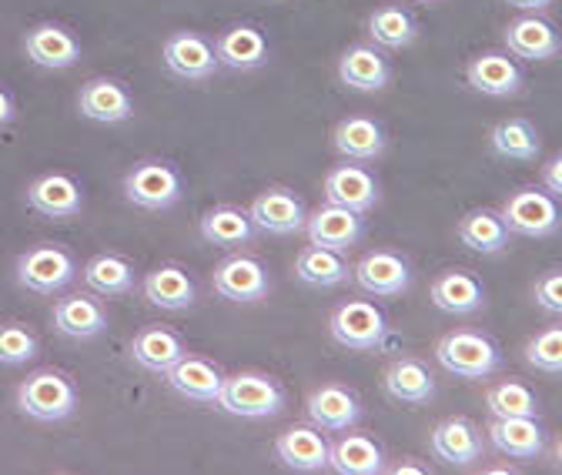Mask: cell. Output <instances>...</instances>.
Segmentation results:
<instances>
[{"mask_svg":"<svg viewBox=\"0 0 562 475\" xmlns=\"http://www.w3.org/2000/svg\"><path fill=\"white\" fill-rule=\"evenodd\" d=\"M18 405L34 422H64L78 409V385L57 369H41L18 388Z\"/></svg>","mask_w":562,"mask_h":475,"instance_id":"3","label":"cell"},{"mask_svg":"<svg viewBox=\"0 0 562 475\" xmlns=\"http://www.w3.org/2000/svg\"><path fill=\"white\" fill-rule=\"evenodd\" d=\"M37 335L21 325V321H8L0 325V365H27L31 359H37Z\"/></svg>","mask_w":562,"mask_h":475,"instance_id":"40","label":"cell"},{"mask_svg":"<svg viewBox=\"0 0 562 475\" xmlns=\"http://www.w3.org/2000/svg\"><path fill=\"white\" fill-rule=\"evenodd\" d=\"M188 355L181 335H175L165 325H148L131 338V359L137 369H145L151 375H168L181 359Z\"/></svg>","mask_w":562,"mask_h":475,"instance_id":"18","label":"cell"},{"mask_svg":"<svg viewBox=\"0 0 562 475\" xmlns=\"http://www.w3.org/2000/svg\"><path fill=\"white\" fill-rule=\"evenodd\" d=\"M331 145L345 161H375L385 151L389 138H385V127L375 117L356 114L335 124Z\"/></svg>","mask_w":562,"mask_h":475,"instance_id":"22","label":"cell"},{"mask_svg":"<svg viewBox=\"0 0 562 475\" xmlns=\"http://www.w3.org/2000/svg\"><path fill=\"white\" fill-rule=\"evenodd\" d=\"M328 468L338 475H379L385 472V452L372 436L345 432L328 455Z\"/></svg>","mask_w":562,"mask_h":475,"instance_id":"31","label":"cell"},{"mask_svg":"<svg viewBox=\"0 0 562 475\" xmlns=\"http://www.w3.org/2000/svg\"><path fill=\"white\" fill-rule=\"evenodd\" d=\"M503 218L509 231L522 238H552L562 228L559 197L546 188H519L503 205Z\"/></svg>","mask_w":562,"mask_h":475,"instance_id":"7","label":"cell"},{"mask_svg":"<svg viewBox=\"0 0 562 475\" xmlns=\"http://www.w3.org/2000/svg\"><path fill=\"white\" fill-rule=\"evenodd\" d=\"M85 285L101 295V298H124L127 292H134V282H137V268L131 258L124 255H114V251H104V255H94L85 271H81Z\"/></svg>","mask_w":562,"mask_h":475,"instance_id":"33","label":"cell"},{"mask_svg":"<svg viewBox=\"0 0 562 475\" xmlns=\"http://www.w3.org/2000/svg\"><path fill=\"white\" fill-rule=\"evenodd\" d=\"M78 108L88 121L98 124H121L134 114V98L131 91L114 81V78H91L81 94H78Z\"/></svg>","mask_w":562,"mask_h":475,"instance_id":"24","label":"cell"},{"mask_svg":"<svg viewBox=\"0 0 562 475\" xmlns=\"http://www.w3.org/2000/svg\"><path fill=\"white\" fill-rule=\"evenodd\" d=\"M542 188L555 197H562V155H555L546 168H542Z\"/></svg>","mask_w":562,"mask_h":475,"instance_id":"43","label":"cell"},{"mask_svg":"<svg viewBox=\"0 0 562 475\" xmlns=\"http://www.w3.org/2000/svg\"><path fill=\"white\" fill-rule=\"evenodd\" d=\"M338 81L351 91H385L392 81V64L389 57L372 47V44H351L341 57H338Z\"/></svg>","mask_w":562,"mask_h":475,"instance_id":"16","label":"cell"},{"mask_svg":"<svg viewBox=\"0 0 562 475\" xmlns=\"http://www.w3.org/2000/svg\"><path fill=\"white\" fill-rule=\"evenodd\" d=\"M436 459H442L446 465H472L482 459V432L472 419H446L432 429L429 439Z\"/></svg>","mask_w":562,"mask_h":475,"instance_id":"28","label":"cell"},{"mask_svg":"<svg viewBox=\"0 0 562 475\" xmlns=\"http://www.w3.org/2000/svg\"><path fill=\"white\" fill-rule=\"evenodd\" d=\"M536 305L549 315H562V268H549L536 279Z\"/></svg>","mask_w":562,"mask_h":475,"instance_id":"42","label":"cell"},{"mask_svg":"<svg viewBox=\"0 0 562 475\" xmlns=\"http://www.w3.org/2000/svg\"><path fill=\"white\" fill-rule=\"evenodd\" d=\"M305 231H308L312 245L348 251L366 238V218L359 212L341 208V205H328L325 201V205L305 222Z\"/></svg>","mask_w":562,"mask_h":475,"instance_id":"17","label":"cell"},{"mask_svg":"<svg viewBox=\"0 0 562 475\" xmlns=\"http://www.w3.org/2000/svg\"><path fill=\"white\" fill-rule=\"evenodd\" d=\"M436 359L449 375L465 378V382L488 378V375H496L503 369L499 346L492 342L488 335L472 331V328H459V331L442 335L439 346H436Z\"/></svg>","mask_w":562,"mask_h":475,"instance_id":"1","label":"cell"},{"mask_svg":"<svg viewBox=\"0 0 562 475\" xmlns=\"http://www.w3.org/2000/svg\"><path fill=\"white\" fill-rule=\"evenodd\" d=\"M211 285H215V292L228 302H261L271 289V279H268V268L261 258L255 255H232L225 258L218 268H215V275H211Z\"/></svg>","mask_w":562,"mask_h":475,"instance_id":"10","label":"cell"},{"mask_svg":"<svg viewBox=\"0 0 562 475\" xmlns=\"http://www.w3.org/2000/svg\"><path fill=\"white\" fill-rule=\"evenodd\" d=\"M382 388L392 402L412 405V409L429 405L436 398V378L418 359H395L382 375Z\"/></svg>","mask_w":562,"mask_h":475,"instance_id":"27","label":"cell"},{"mask_svg":"<svg viewBox=\"0 0 562 475\" xmlns=\"http://www.w3.org/2000/svg\"><path fill=\"white\" fill-rule=\"evenodd\" d=\"M258 235L251 215L245 208H235V205H218L201 215V238L215 248H245L251 245Z\"/></svg>","mask_w":562,"mask_h":475,"instance_id":"35","label":"cell"},{"mask_svg":"<svg viewBox=\"0 0 562 475\" xmlns=\"http://www.w3.org/2000/svg\"><path fill=\"white\" fill-rule=\"evenodd\" d=\"M506 4L522 11V14H539V11H549L555 0H506Z\"/></svg>","mask_w":562,"mask_h":475,"instance_id":"44","label":"cell"},{"mask_svg":"<svg viewBox=\"0 0 562 475\" xmlns=\"http://www.w3.org/2000/svg\"><path fill=\"white\" fill-rule=\"evenodd\" d=\"M331 338L348 352H379L389 338L385 315L372 302H345L328 318Z\"/></svg>","mask_w":562,"mask_h":475,"instance_id":"6","label":"cell"},{"mask_svg":"<svg viewBox=\"0 0 562 475\" xmlns=\"http://www.w3.org/2000/svg\"><path fill=\"white\" fill-rule=\"evenodd\" d=\"M168 385L198 405H218L222 385H225V372L218 365H211L207 359L198 355H184L171 372H168Z\"/></svg>","mask_w":562,"mask_h":475,"instance_id":"23","label":"cell"},{"mask_svg":"<svg viewBox=\"0 0 562 475\" xmlns=\"http://www.w3.org/2000/svg\"><path fill=\"white\" fill-rule=\"evenodd\" d=\"M305 412H308L312 426H318L322 432H348L362 419V402L351 388L328 382L308 395Z\"/></svg>","mask_w":562,"mask_h":475,"instance_id":"15","label":"cell"},{"mask_svg":"<svg viewBox=\"0 0 562 475\" xmlns=\"http://www.w3.org/2000/svg\"><path fill=\"white\" fill-rule=\"evenodd\" d=\"M218 409L238 419H271L285 409V388L265 372H238L225 375Z\"/></svg>","mask_w":562,"mask_h":475,"instance_id":"2","label":"cell"},{"mask_svg":"<svg viewBox=\"0 0 562 475\" xmlns=\"http://www.w3.org/2000/svg\"><path fill=\"white\" fill-rule=\"evenodd\" d=\"M465 81L475 94L513 98L522 91V67L503 50H485L465 64Z\"/></svg>","mask_w":562,"mask_h":475,"instance_id":"14","label":"cell"},{"mask_svg":"<svg viewBox=\"0 0 562 475\" xmlns=\"http://www.w3.org/2000/svg\"><path fill=\"white\" fill-rule=\"evenodd\" d=\"M488 439L509 459H539L546 449V429L539 426V416H519V419H496L488 426Z\"/></svg>","mask_w":562,"mask_h":475,"instance_id":"30","label":"cell"},{"mask_svg":"<svg viewBox=\"0 0 562 475\" xmlns=\"http://www.w3.org/2000/svg\"><path fill=\"white\" fill-rule=\"evenodd\" d=\"M108 308L94 295H64L54 305V328L67 338H94L108 331Z\"/></svg>","mask_w":562,"mask_h":475,"instance_id":"29","label":"cell"},{"mask_svg":"<svg viewBox=\"0 0 562 475\" xmlns=\"http://www.w3.org/2000/svg\"><path fill=\"white\" fill-rule=\"evenodd\" d=\"M415 4H436V0H415Z\"/></svg>","mask_w":562,"mask_h":475,"instance_id":"48","label":"cell"},{"mask_svg":"<svg viewBox=\"0 0 562 475\" xmlns=\"http://www.w3.org/2000/svg\"><path fill=\"white\" fill-rule=\"evenodd\" d=\"M555 459L562 462V439H559V445H555Z\"/></svg>","mask_w":562,"mask_h":475,"instance_id":"47","label":"cell"},{"mask_svg":"<svg viewBox=\"0 0 562 475\" xmlns=\"http://www.w3.org/2000/svg\"><path fill=\"white\" fill-rule=\"evenodd\" d=\"M506 47L509 54L526 57V60H552L562 54V37L546 18L522 14L506 27Z\"/></svg>","mask_w":562,"mask_h":475,"instance_id":"26","label":"cell"},{"mask_svg":"<svg viewBox=\"0 0 562 475\" xmlns=\"http://www.w3.org/2000/svg\"><path fill=\"white\" fill-rule=\"evenodd\" d=\"M429 298L446 315H479L485 308V285L462 268H449L432 282Z\"/></svg>","mask_w":562,"mask_h":475,"instance_id":"21","label":"cell"},{"mask_svg":"<svg viewBox=\"0 0 562 475\" xmlns=\"http://www.w3.org/2000/svg\"><path fill=\"white\" fill-rule=\"evenodd\" d=\"M184 194V178L168 161H140L124 178V197L140 212H168Z\"/></svg>","mask_w":562,"mask_h":475,"instance_id":"5","label":"cell"},{"mask_svg":"<svg viewBox=\"0 0 562 475\" xmlns=\"http://www.w3.org/2000/svg\"><path fill=\"white\" fill-rule=\"evenodd\" d=\"M27 205L50 222H70L85 212V191L70 174L50 171V174H41L37 181H31Z\"/></svg>","mask_w":562,"mask_h":475,"instance_id":"13","label":"cell"},{"mask_svg":"<svg viewBox=\"0 0 562 475\" xmlns=\"http://www.w3.org/2000/svg\"><path fill=\"white\" fill-rule=\"evenodd\" d=\"M274 455L285 468L322 472V468H328L331 445L325 442L318 426H292L274 439Z\"/></svg>","mask_w":562,"mask_h":475,"instance_id":"20","label":"cell"},{"mask_svg":"<svg viewBox=\"0 0 562 475\" xmlns=\"http://www.w3.org/2000/svg\"><path fill=\"white\" fill-rule=\"evenodd\" d=\"M248 215H251L258 231L274 235V238L299 235L305 228V222H308L305 201L295 191H289V188H268V191H261L251 201Z\"/></svg>","mask_w":562,"mask_h":475,"instance_id":"9","label":"cell"},{"mask_svg":"<svg viewBox=\"0 0 562 475\" xmlns=\"http://www.w3.org/2000/svg\"><path fill=\"white\" fill-rule=\"evenodd\" d=\"M351 279L366 295L402 298L412 289V264L395 251H369L359 264H351Z\"/></svg>","mask_w":562,"mask_h":475,"instance_id":"8","label":"cell"},{"mask_svg":"<svg viewBox=\"0 0 562 475\" xmlns=\"http://www.w3.org/2000/svg\"><path fill=\"white\" fill-rule=\"evenodd\" d=\"M215 54H218V64L232 67V71H255V67L268 60V41L258 27L235 24L218 34Z\"/></svg>","mask_w":562,"mask_h":475,"instance_id":"34","label":"cell"},{"mask_svg":"<svg viewBox=\"0 0 562 475\" xmlns=\"http://www.w3.org/2000/svg\"><path fill=\"white\" fill-rule=\"evenodd\" d=\"M295 275H299V282H305L312 289H338L351 279V264H348L345 251L322 248V245L308 241L295 258Z\"/></svg>","mask_w":562,"mask_h":475,"instance_id":"32","label":"cell"},{"mask_svg":"<svg viewBox=\"0 0 562 475\" xmlns=\"http://www.w3.org/2000/svg\"><path fill=\"white\" fill-rule=\"evenodd\" d=\"M526 362L546 375H562V325L539 331L526 346Z\"/></svg>","mask_w":562,"mask_h":475,"instance_id":"41","label":"cell"},{"mask_svg":"<svg viewBox=\"0 0 562 475\" xmlns=\"http://www.w3.org/2000/svg\"><path fill=\"white\" fill-rule=\"evenodd\" d=\"M488 145L499 158L506 161H519V165H532L542 155V142H539V131L529 117H506L492 127L488 134Z\"/></svg>","mask_w":562,"mask_h":475,"instance_id":"37","label":"cell"},{"mask_svg":"<svg viewBox=\"0 0 562 475\" xmlns=\"http://www.w3.org/2000/svg\"><path fill=\"white\" fill-rule=\"evenodd\" d=\"M322 194H325L328 205H341V208H351L359 215H369L379 205L382 188H379V178L362 165H335L325 174Z\"/></svg>","mask_w":562,"mask_h":475,"instance_id":"11","label":"cell"},{"mask_svg":"<svg viewBox=\"0 0 562 475\" xmlns=\"http://www.w3.org/2000/svg\"><path fill=\"white\" fill-rule=\"evenodd\" d=\"M78 279V258L64 245L44 241L18 258V285L34 295H57Z\"/></svg>","mask_w":562,"mask_h":475,"instance_id":"4","label":"cell"},{"mask_svg":"<svg viewBox=\"0 0 562 475\" xmlns=\"http://www.w3.org/2000/svg\"><path fill=\"white\" fill-rule=\"evenodd\" d=\"M485 405L492 419H519V416H539V398L522 382H499L485 392Z\"/></svg>","mask_w":562,"mask_h":475,"instance_id":"39","label":"cell"},{"mask_svg":"<svg viewBox=\"0 0 562 475\" xmlns=\"http://www.w3.org/2000/svg\"><path fill=\"white\" fill-rule=\"evenodd\" d=\"M369 34L379 47H389V50H402L408 44H415L418 37V24L415 18L405 11V8H379L372 18H369Z\"/></svg>","mask_w":562,"mask_h":475,"instance_id":"38","label":"cell"},{"mask_svg":"<svg viewBox=\"0 0 562 475\" xmlns=\"http://www.w3.org/2000/svg\"><path fill=\"white\" fill-rule=\"evenodd\" d=\"M24 50L37 67L47 71H67L81 60V41L60 24H37L24 37Z\"/></svg>","mask_w":562,"mask_h":475,"instance_id":"19","label":"cell"},{"mask_svg":"<svg viewBox=\"0 0 562 475\" xmlns=\"http://www.w3.org/2000/svg\"><path fill=\"white\" fill-rule=\"evenodd\" d=\"M509 238H513V231H509L503 212L475 208L459 222V241L475 255H499L509 248Z\"/></svg>","mask_w":562,"mask_h":475,"instance_id":"36","label":"cell"},{"mask_svg":"<svg viewBox=\"0 0 562 475\" xmlns=\"http://www.w3.org/2000/svg\"><path fill=\"white\" fill-rule=\"evenodd\" d=\"M392 472H395V475H402V472H426V465H412V462H402V465H395Z\"/></svg>","mask_w":562,"mask_h":475,"instance_id":"46","label":"cell"},{"mask_svg":"<svg viewBox=\"0 0 562 475\" xmlns=\"http://www.w3.org/2000/svg\"><path fill=\"white\" fill-rule=\"evenodd\" d=\"M140 292H145L148 305L161 312H184L198 298L194 279L181 264H158L155 271H148L145 282H140Z\"/></svg>","mask_w":562,"mask_h":475,"instance_id":"25","label":"cell"},{"mask_svg":"<svg viewBox=\"0 0 562 475\" xmlns=\"http://www.w3.org/2000/svg\"><path fill=\"white\" fill-rule=\"evenodd\" d=\"M165 67L181 81H207L218 71L215 44L198 31H178L165 41Z\"/></svg>","mask_w":562,"mask_h":475,"instance_id":"12","label":"cell"},{"mask_svg":"<svg viewBox=\"0 0 562 475\" xmlns=\"http://www.w3.org/2000/svg\"><path fill=\"white\" fill-rule=\"evenodd\" d=\"M11 121H14V98L4 88H0V127L11 124Z\"/></svg>","mask_w":562,"mask_h":475,"instance_id":"45","label":"cell"}]
</instances>
